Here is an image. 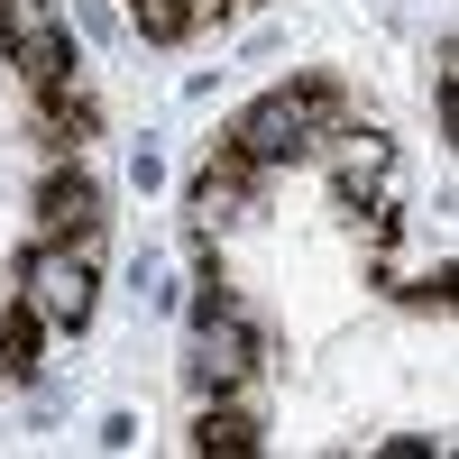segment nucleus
Wrapping results in <instances>:
<instances>
[{
  "instance_id": "8",
  "label": "nucleus",
  "mask_w": 459,
  "mask_h": 459,
  "mask_svg": "<svg viewBox=\"0 0 459 459\" xmlns=\"http://www.w3.org/2000/svg\"><path fill=\"white\" fill-rule=\"evenodd\" d=\"M129 19H138V37H157V47H166V37L194 28V0H129Z\"/></svg>"
},
{
  "instance_id": "6",
  "label": "nucleus",
  "mask_w": 459,
  "mask_h": 459,
  "mask_svg": "<svg viewBox=\"0 0 459 459\" xmlns=\"http://www.w3.org/2000/svg\"><path fill=\"white\" fill-rule=\"evenodd\" d=\"M386 175H395V147L377 138V129H340V194H386Z\"/></svg>"
},
{
  "instance_id": "9",
  "label": "nucleus",
  "mask_w": 459,
  "mask_h": 459,
  "mask_svg": "<svg viewBox=\"0 0 459 459\" xmlns=\"http://www.w3.org/2000/svg\"><path fill=\"white\" fill-rule=\"evenodd\" d=\"M0 377H10V359H0Z\"/></svg>"
},
{
  "instance_id": "7",
  "label": "nucleus",
  "mask_w": 459,
  "mask_h": 459,
  "mask_svg": "<svg viewBox=\"0 0 459 459\" xmlns=\"http://www.w3.org/2000/svg\"><path fill=\"white\" fill-rule=\"evenodd\" d=\"M194 450H203V459H212V450H221V459H248V450H257V413H239V404L203 413V423H194Z\"/></svg>"
},
{
  "instance_id": "5",
  "label": "nucleus",
  "mask_w": 459,
  "mask_h": 459,
  "mask_svg": "<svg viewBox=\"0 0 459 459\" xmlns=\"http://www.w3.org/2000/svg\"><path fill=\"white\" fill-rule=\"evenodd\" d=\"M83 230H101V194L83 175H47L37 184V239H83Z\"/></svg>"
},
{
  "instance_id": "1",
  "label": "nucleus",
  "mask_w": 459,
  "mask_h": 459,
  "mask_svg": "<svg viewBox=\"0 0 459 459\" xmlns=\"http://www.w3.org/2000/svg\"><path fill=\"white\" fill-rule=\"evenodd\" d=\"M340 129H350V110H340L331 83H285V92H266V101L239 110V129H230V166H285L313 138H340Z\"/></svg>"
},
{
  "instance_id": "3",
  "label": "nucleus",
  "mask_w": 459,
  "mask_h": 459,
  "mask_svg": "<svg viewBox=\"0 0 459 459\" xmlns=\"http://www.w3.org/2000/svg\"><path fill=\"white\" fill-rule=\"evenodd\" d=\"M248 377H257V331L230 313L221 294H203L194 303V386L203 395H239Z\"/></svg>"
},
{
  "instance_id": "4",
  "label": "nucleus",
  "mask_w": 459,
  "mask_h": 459,
  "mask_svg": "<svg viewBox=\"0 0 459 459\" xmlns=\"http://www.w3.org/2000/svg\"><path fill=\"white\" fill-rule=\"evenodd\" d=\"M0 47H10V65L28 74L37 92L74 74V37H65V10H56V0H0Z\"/></svg>"
},
{
  "instance_id": "2",
  "label": "nucleus",
  "mask_w": 459,
  "mask_h": 459,
  "mask_svg": "<svg viewBox=\"0 0 459 459\" xmlns=\"http://www.w3.org/2000/svg\"><path fill=\"white\" fill-rule=\"evenodd\" d=\"M19 285H28V313L47 331H83L92 294H101V230H83V239H37Z\"/></svg>"
}]
</instances>
